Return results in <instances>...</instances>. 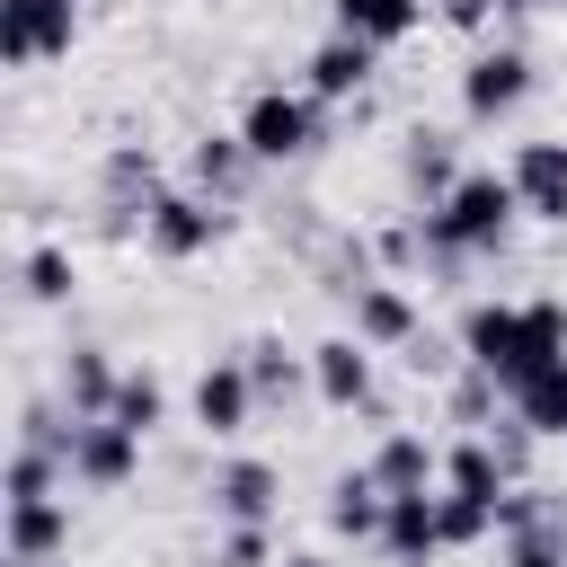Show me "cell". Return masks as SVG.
I'll return each instance as SVG.
<instances>
[{
    "mask_svg": "<svg viewBox=\"0 0 567 567\" xmlns=\"http://www.w3.org/2000/svg\"><path fill=\"white\" fill-rule=\"evenodd\" d=\"M461 363H478L514 399L523 381L567 363V301H549V292H532V301H470L461 310Z\"/></svg>",
    "mask_w": 567,
    "mask_h": 567,
    "instance_id": "1",
    "label": "cell"
},
{
    "mask_svg": "<svg viewBox=\"0 0 567 567\" xmlns=\"http://www.w3.org/2000/svg\"><path fill=\"white\" fill-rule=\"evenodd\" d=\"M416 221H425V257H434V266H470V257H496V248L514 239L523 195H514V177H505V168H461V177H452V195H443V204H425Z\"/></svg>",
    "mask_w": 567,
    "mask_h": 567,
    "instance_id": "2",
    "label": "cell"
},
{
    "mask_svg": "<svg viewBox=\"0 0 567 567\" xmlns=\"http://www.w3.org/2000/svg\"><path fill=\"white\" fill-rule=\"evenodd\" d=\"M239 142L257 151V168L310 159V151L328 142V106H319L310 89H284V80H266V89H248V106H239Z\"/></svg>",
    "mask_w": 567,
    "mask_h": 567,
    "instance_id": "3",
    "label": "cell"
},
{
    "mask_svg": "<svg viewBox=\"0 0 567 567\" xmlns=\"http://www.w3.org/2000/svg\"><path fill=\"white\" fill-rule=\"evenodd\" d=\"M523 97H532V44H523V35H487V44L461 62V115H470V124H505Z\"/></svg>",
    "mask_w": 567,
    "mask_h": 567,
    "instance_id": "4",
    "label": "cell"
},
{
    "mask_svg": "<svg viewBox=\"0 0 567 567\" xmlns=\"http://www.w3.org/2000/svg\"><path fill=\"white\" fill-rule=\"evenodd\" d=\"M230 239V204H213V195H195V186H168L159 204H151V221H142V248L159 257V266H186V257H204V248H221Z\"/></svg>",
    "mask_w": 567,
    "mask_h": 567,
    "instance_id": "5",
    "label": "cell"
},
{
    "mask_svg": "<svg viewBox=\"0 0 567 567\" xmlns=\"http://www.w3.org/2000/svg\"><path fill=\"white\" fill-rule=\"evenodd\" d=\"M62 461H71V478H80V487L115 496V487H133V478H142V434H133V425H115V416H71Z\"/></svg>",
    "mask_w": 567,
    "mask_h": 567,
    "instance_id": "6",
    "label": "cell"
},
{
    "mask_svg": "<svg viewBox=\"0 0 567 567\" xmlns=\"http://www.w3.org/2000/svg\"><path fill=\"white\" fill-rule=\"evenodd\" d=\"M204 505H213V523H275L284 514V470L266 452H221L213 478H204Z\"/></svg>",
    "mask_w": 567,
    "mask_h": 567,
    "instance_id": "7",
    "label": "cell"
},
{
    "mask_svg": "<svg viewBox=\"0 0 567 567\" xmlns=\"http://www.w3.org/2000/svg\"><path fill=\"white\" fill-rule=\"evenodd\" d=\"M71 35H80V0H0V62L9 71L62 62Z\"/></svg>",
    "mask_w": 567,
    "mask_h": 567,
    "instance_id": "8",
    "label": "cell"
},
{
    "mask_svg": "<svg viewBox=\"0 0 567 567\" xmlns=\"http://www.w3.org/2000/svg\"><path fill=\"white\" fill-rule=\"evenodd\" d=\"M496 540H505V567H567V505L549 487H514Z\"/></svg>",
    "mask_w": 567,
    "mask_h": 567,
    "instance_id": "9",
    "label": "cell"
},
{
    "mask_svg": "<svg viewBox=\"0 0 567 567\" xmlns=\"http://www.w3.org/2000/svg\"><path fill=\"white\" fill-rule=\"evenodd\" d=\"M159 195H168V177H159L151 142H115L106 168H97V213H106V230H142Z\"/></svg>",
    "mask_w": 567,
    "mask_h": 567,
    "instance_id": "10",
    "label": "cell"
},
{
    "mask_svg": "<svg viewBox=\"0 0 567 567\" xmlns=\"http://www.w3.org/2000/svg\"><path fill=\"white\" fill-rule=\"evenodd\" d=\"M186 408H195V425H204L213 443H239V434H248V416L266 408V399H257V381H248V354H213V363L195 372Z\"/></svg>",
    "mask_w": 567,
    "mask_h": 567,
    "instance_id": "11",
    "label": "cell"
},
{
    "mask_svg": "<svg viewBox=\"0 0 567 567\" xmlns=\"http://www.w3.org/2000/svg\"><path fill=\"white\" fill-rule=\"evenodd\" d=\"M372 354H381V346H363L354 328L319 337V346H310V399H319V408H337V416L372 408Z\"/></svg>",
    "mask_w": 567,
    "mask_h": 567,
    "instance_id": "12",
    "label": "cell"
},
{
    "mask_svg": "<svg viewBox=\"0 0 567 567\" xmlns=\"http://www.w3.org/2000/svg\"><path fill=\"white\" fill-rule=\"evenodd\" d=\"M372 71H381V44H363V35H346V27H328V35L310 44V62H301V89H310L319 106H346V97H363V89H372Z\"/></svg>",
    "mask_w": 567,
    "mask_h": 567,
    "instance_id": "13",
    "label": "cell"
},
{
    "mask_svg": "<svg viewBox=\"0 0 567 567\" xmlns=\"http://www.w3.org/2000/svg\"><path fill=\"white\" fill-rule=\"evenodd\" d=\"M346 328H354L363 346H381V354H390V346H416V337H425V319H416V292H408L399 275H372V284H363V292L346 301Z\"/></svg>",
    "mask_w": 567,
    "mask_h": 567,
    "instance_id": "14",
    "label": "cell"
},
{
    "mask_svg": "<svg viewBox=\"0 0 567 567\" xmlns=\"http://www.w3.org/2000/svg\"><path fill=\"white\" fill-rule=\"evenodd\" d=\"M505 177H514V195H523V221H549V230H567V142H558V133L523 142Z\"/></svg>",
    "mask_w": 567,
    "mask_h": 567,
    "instance_id": "15",
    "label": "cell"
},
{
    "mask_svg": "<svg viewBox=\"0 0 567 567\" xmlns=\"http://www.w3.org/2000/svg\"><path fill=\"white\" fill-rule=\"evenodd\" d=\"M0 549L9 558H62L71 549V496H0Z\"/></svg>",
    "mask_w": 567,
    "mask_h": 567,
    "instance_id": "16",
    "label": "cell"
},
{
    "mask_svg": "<svg viewBox=\"0 0 567 567\" xmlns=\"http://www.w3.org/2000/svg\"><path fill=\"white\" fill-rule=\"evenodd\" d=\"M248 177H257V151L239 142V124H230V133H195V142H186V186H195V195L239 204V195H248Z\"/></svg>",
    "mask_w": 567,
    "mask_h": 567,
    "instance_id": "17",
    "label": "cell"
},
{
    "mask_svg": "<svg viewBox=\"0 0 567 567\" xmlns=\"http://www.w3.org/2000/svg\"><path fill=\"white\" fill-rule=\"evenodd\" d=\"M452 177H461V142H452L443 124H408V133H399V186L416 195V213L443 204Z\"/></svg>",
    "mask_w": 567,
    "mask_h": 567,
    "instance_id": "18",
    "label": "cell"
},
{
    "mask_svg": "<svg viewBox=\"0 0 567 567\" xmlns=\"http://www.w3.org/2000/svg\"><path fill=\"white\" fill-rule=\"evenodd\" d=\"M381 558H390V567H425V558H443V514H434V487L390 496V514H381Z\"/></svg>",
    "mask_w": 567,
    "mask_h": 567,
    "instance_id": "19",
    "label": "cell"
},
{
    "mask_svg": "<svg viewBox=\"0 0 567 567\" xmlns=\"http://www.w3.org/2000/svg\"><path fill=\"white\" fill-rule=\"evenodd\" d=\"M363 470H372L390 496H408V487H443V452H434L416 425H381V443L363 452Z\"/></svg>",
    "mask_w": 567,
    "mask_h": 567,
    "instance_id": "20",
    "label": "cell"
},
{
    "mask_svg": "<svg viewBox=\"0 0 567 567\" xmlns=\"http://www.w3.org/2000/svg\"><path fill=\"white\" fill-rule=\"evenodd\" d=\"M53 390H62V408H71V416H106V408H115V390H124V363H115L106 346H71V354H62V372H53Z\"/></svg>",
    "mask_w": 567,
    "mask_h": 567,
    "instance_id": "21",
    "label": "cell"
},
{
    "mask_svg": "<svg viewBox=\"0 0 567 567\" xmlns=\"http://www.w3.org/2000/svg\"><path fill=\"white\" fill-rule=\"evenodd\" d=\"M381 514H390V487L354 461V470H337V487H328V532H346V540H381Z\"/></svg>",
    "mask_w": 567,
    "mask_h": 567,
    "instance_id": "22",
    "label": "cell"
},
{
    "mask_svg": "<svg viewBox=\"0 0 567 567\" xmlns=\"http://www.w3.org/2000/svg\"><path fill=\"white\" fill-rule=\"evenodd\" d=\"M328 27H346V35L390 53V44H408L425 27V0H328Z\"/></svg>",
    "mask_w": 567,
    "mask_h": 567,
    "instance_id": "23",
    "label": "cell"
},
{
    "mask_svg": "<svg viewBox=\"0 0 567 567\" xmlns=\"http://www.w3.org/2000/svg\"><path fill=\"white\" fill-rule=\"evenodd\" d=\"M71 284H80V266H71L62 239H27V248H18V301H27V310L71 301Z\"/></svg>",
    "mask_w": 567,
    "mask_h": 567,
    "instance_id": "24",
    "label": "cell"
},
{
    "mask_svg": "<svg viewBox=\"0 0 567 567\" xmlns=\"http://www.w3.org/2000/svg\"><path fill=\"white\" fill-rule=\"evenodd\" d=\"M239 354H248V381H257V399H275V408H284V399H301V390H310V354H292L284 337H248Z\"/></svg>",
    "mask_w": 567,
    "mask_h": 567,
    "instance_id": "25",
    "label": "cell"
},
{
    "mask_svg": "<svg viewBox=\"0 0 567 567\" xmlns=\"http://www.w3.org/2000/svg\"><path fill=\"white\" fill-rule=\"evenodd\" d=\"M115 425H133L142 443L168 425V390H159V372H142V363H124V390H115V408H106Z\"/></svg>",
    "mask_w": 567,
    "mask_h": 567,
    "instance_id": "26",
    "label": "cell"
},
{
    "mask_svg": "<svg viewBox=\"0 0 567 567\" xmlns=\"http://www.w3.org/2000/svg\"><path fill=\"white\" fill-rule=\"evenodd\" d=\"M514 416H523L532 434L567 443V363H549L540 381H523V390H514Z\"/></svg>",
    "mask_w": 567,
    "mask_h": 567,
    "instance_id": "27",
    "label": "cell"
},
{
    "mask_svg": "<svg viewBox=\"0 0 567 567\" xmlns=\"http://www.w3.org/2000/svg\"><path fill=\"white\" fill-rule=\"evenodd\" d=\"M434 514H443V549H478V540L505 523V505H487V496H452V487H434Z\"/></svg>",
    "mask_w": 567,
    "mask_h": 567,
    "instance_id": "28",
    "label": "cell"
},
{
    "mask_svg": "<svg viewBox=\"0 0 567 567\" xmlns=\"http://www.w3.org/2000/svg\"><path fill=\"white\" fill-rule=\"evenodd\" d=\"M213 567H275V523H221Z\"/></svg>",
    "mask_w": 567,
    "mask_h": 567,
    "instance_id": "29",
    "label": "cell"
},
{
    "mask_svg": "<svg viewBox=\"0 0 567 567\" xmlns=\"http://www.w3.org/2000/svg\"><path fill=\"white\" fill-rule=\"evenodd\" d=\"M496 381L478 372V363H461V381H452V425H496Z\"/></svg>",
    "mask_w": 567,
    "mask_h": 567,
    "instance_id": "30",
    "label": "cell"
},
{
    "mask_svg": "<svg viewBox=\"0 0 567 567\" xmlns=\"http://www.w3.org/2000/svg\"><path fill=\"white\" fill-rule=\"evenodd\" d=\"M443 9V27H461V35H487V18L505 9V0H434Z\"/></svg>",
    "mask_w": 567,
    "mask_h": 567,
    "instance_id": "31",
    "label": "cell"
},
{
    "mask_svg": "<svg viewBox=\"0 0 567 567\" xmlns=\"http://www.w3.org/2000/svg\"><path fill=\"white\" fill-rule=\"evenodd\" d=\"M275 567H337V558H319V549H292V558H275Z\"/></svg>",
    "mask_w": 567,
    "mask_h": 567,
    "instance_id": "32",
    "label": "cell"
},
{
    "mask_svg": "<svg viewBox=\"0 0 567 567\" xmlns=\"http://www.w3.org/2000/svg\"><path fill=\"white\" fill-rule=\"evenodd\" d=\"M505 9H514V18H532V9H549V0H505Z\"/></svg>",
    "mask_w": 567,
    "mask_h": 567,
    "instance_id": "33",
    "label": "cell"
},
{
    "mask_svg": "<svg viewBox=\"0 0 567 567\" xmlns=\"http://www.w3.org/2000/svg\"><path fill=\"white\" fill-rule=\"evenodd\" d=\"M9 567H53V558H9Z\"/></svg>",
    "mask_w": 567,
    "mask_h": 567,
    "instance_id": "34",
    "label": "cell"
}]
</instances>
